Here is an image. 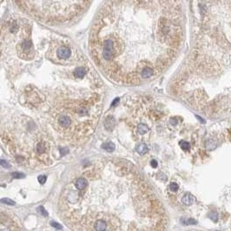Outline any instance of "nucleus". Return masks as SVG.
Returning <instances> with one entry per match:
<instances>
[{
  "label": "nucleus",
  "instance_id": "obj_1",
  "mask_svg": "<svg viewBox=\"0 0 231 231\" xmlns=\"http://www.w3.org/2000/svg\"><path fill=\"white\" fill-rule=\"evenodd\" d=\"M183 40L180 0H107L91 29L89 51L111 82L135 86L163 74Z\"/></svg>",
  "mask_w": 231,
  "mask_h": 231
},
{
  "label": "nucleus",
  "instance_id": "obj_2",
  "mask_svg": "<svg viewBox=\"0 0 231 231\" xmlns=\"http://www.w3.org/2000/svg\"><path fill=\"white\" fill-rule=\"evenodd\" d=\"M193 45L173 82L195 107L231 111V0H192Z\"/></svg>",
  "mask_w": 231,
  "mask_h": 231
},
{
  "label": "nucleus",
  "instance_id": "obj_3",
  "mask_svg": "<svg viewBox=\"0 0 231 231\" xmlns=\"http://www.w3.org/2000/svg\"><path fill=\"white\" fill-rule=\"evenodd\" d=\"M92 0H12L30 17L48 25L67 24L80 16Z\"/></svg>",
  "mask_w": 231,
  "mask_h": 231
},
{
  "label": "nucleus",
  "instance_id": "obj_4",
  "mask_svg": "<svg viewBox=\"0 0 231 231\" xmlns=\"http://www.w3.org/2000/svg\"><path fill=\"white\" fill-rule=\"evenodd\" d=\"M136 131L140 135H146L149 131V127L145 122L140 121L136 124Z\"/></svg>",
  "mask_w": 231,
  "mask_h": 231
},
{
  "label": "nucleus",
  "instance_id": "obj_5",
  "mask_svg": "<svg viewBox=\"0 0 231 231\" xmlns=\"http://www.w3.org/2000/svg\"><path fill=\"white\" fill-rule=\"evenodd\" d=\"M88 185V181L85 177H79L76 180L75 183V188L77 190H84Z\"/></svg>",
  "mask_w": 231,
  "mask_h": 231
},
{
  "label": "nucleus",
  "instance_id": "obj_6",
  "mask_svg": "<svg viewBox=\"0 0 231 231\" xmlns=\"http://www.w3.org/2000/svg\"><path fill=\"white\" fill-rule=\"evenodd\" d=\"M196 202V198L191 195V194H185L183 198H182V203L184 204V205H187V206H190L191 204H193L194 203Z\"/></svg>",
  "mask_w": 231,
  "mask_h": 231
},
{
  "label": "nucleus",
  "instance_id": "obj_7",
  "mask_svg": "<svg viewBox=\"0 0 231 231\" xmlns=\"http://www.w3.org/2000/svg\"><path fill=\"white\" fill-rule=\"evenodd\" d=\"M148 146L145 143H139L136 146V150L139 155H144L148 152Z\"/></svg>",
  "mask_w": 231,
  "mask_h": 231
},
{
  "label": "nucleus",
  "instance_id": "obj_8",
  "mask_svg": "<svg viewBox=\"0 0 231 231\" xmlns=\"http://www.w3.org/2000/svg\"><path fill=\"white\" fill-rule=\"evenodd\" d=\"M103 149H105L108 152H112L115 149V144L112 142H105L102 145Z\"/></svg>",
  "mask_w": 231,
  "mask_h": 231
},
{
  "label": "nucleus",
  "instance_id": "obj_9",
  "mask_svg": "<svg viewBox=\"0 0 231 231\" xmlns=\"http://www.w3.org/2000/svg\"><path fill=\"white\" fill-rule=\"evenodd\" d=\"M0 203H3V204H7V205H15V202L9 199V198H2L0 199Z\"/></svg>",
  "mask_w": 231,
  "mask_h": 231
},
{
  "label": "nucleus",
  "instance_id": "obj_10",
  "mask_svg": "<svg viewBox=\"0 0 231 231\" xmlns=\"http://www.w3.org/2000/svg\"><path fill=\"white\" fill-rule=\"evenodd\" d=\"M37 212L39 213V214H41L43 216H44V217H47L48 216V212L44 210V207H42V206H40V207H38L37 208Z\"/></svg>",
  "mask_w": 231,
  "mask_h": 231
},
{
  "label": "nucleus",
  "instance_id": "obj_11",
  "mask_svg": "<svg viewBox=\"0 0 231 231\" xmlns=\"http://www.w3.org/2000/svg\"><path fill=\"white\" fill-rule=\"evenodd\" d=\"M178 189H179V185L176 183H174V182L170 183V184H169V190L171 191H176Z\"/></svg>",
  "mask_w": 231,
  "mask_h": 231
},
{
  "label": "nucleus",
  "instance_id": "obj_12",
  "mask_svg": "<svg viewBox=\"0 0 231 231\" xmlns=\"http://www.w3.org/2000/svg\"><path fill=\"white\" fill-rule=\"evenodd\" d=\"M180 145L181 147L183 149H189L190 148V144L188 142H185V141H183L180 142Z\"/></svg>",
  "mask_w": 231,
  "mask_h": 231
},
{
  "label": "nucleus",
  "instance_id": "obj_13",
  "mask_svg": "<svg viewBox=\"0 0 231 231\" xmlns=\"http://www.w3.org/2000/svg\"><path fill=\"white\" fill-rule=\"evenodd\" d=\"M0 165L1 166H3V168H10V164L7 162V161H5V160H0Z\"/></svg>",
  "mask_w": 231,
  "mask_h": 231
},
{
  "label": "nucleus",
  "instance_id": "obj_14",
  "mask_svg": "<svg viewBox=\"0 0 231 231\" xmlns=\"http://www.w3.org/2000/svg\"><path fill=\"white\" fill-rule=\"evenodd\" d=\"M37 180H38V182L41 184H44L46 182V180H47V176H39L38 178H37Z\"/></svg>",
  "mask_w": 231,
  "mask_h": 231
},
{
  "label": "nucleus",
  "instance_id": "obj_15",
  "mask_svg": "<svg viewBox=\"0 0 231 231\" xmlns=\"http://www.w3.org/2000/svg\"><path fill=\"white\" fill-rule=\"evenodd\" d=\"M12 176L15 177V178H23V177H24V175L23 173L14 172V173H12Z\"/></svg>",
  "mask_w": 231,
  "mask_h": 231
},
{
  "label": "nucleus",
  "instance_id": "obj_16",
  "mask_svg": "<svg viewBox=\"0 0 231 231\" xmlns=\"http://www.w3.org/2000/svg\"><path fill=\"white\" fill-rule=\"evenodd\" d=\"M69 153V149L68 148H62L60 149V154L62 156H65Z\"/></svg>",
  "mask_w": 231,
  "mask_h": 231
},
{
  "label": "nucleus",
  "instance_id": "obj_17",
  "mask_svg": "<svg viewBox=\"0 0 231 231\" xmlns=\"http://www.w3.org/2000/svg\"><path fill=\"white\" fill-rule=\"evenodd\" d=\"M182 222H183V223H184V224H186V225H188V224H190V223H192V224H195V223H196V221H195V220H193V219L182 220Z\"/></svg>",
  "mask_w": 231,
  "mask_h": 231
},
{
  "label": "nucleus",
  "instance_id": "obj_18",
  "mask_svg": "<svg viewBox=\"0 0 231 231\" xmlns=\"http://www.w3.org/2000/svg\"><path fill=\"white\" fill-rule=\"evenodd\" d=\"M51 226H52V227H54V228H56V229H58V230L62 229V225H60V224H59V223H57L51 222Z\"/></svg>",
  "mask_w": 231,
  "mask_h": 231
},
{
  "label": "nucleus",
  "instance_id": "obj_19",
  "mask_svg": "<svg viewBox=\"0 0 231 231\" xmlns=\"http://www.w3.org/2000/svg\"><path fill=\"white\" fill-rule=\"evenodd\" d=\"M151 166H152L153 168H156V167H157V163H156V161H155V160L151 161Z\"/></svg>",
  "mask_w": 231,
  "mask_h": 231
},
{
  "label": "nucleus",
  "instance_id": "obj_20",
  "mask_svg": "<svg viewBox=\"0 0 231 231\" xmlns=\"http://www.w3.org/2000/svg\"><path fill=\"white\" fill-rule=\"evenodd\" d=\"M3 2H4V0H0V8H1V6L3 5Z\"/></svg>",
  "mask_w": 231,
  "mask_h": 231
}]
</instances>
